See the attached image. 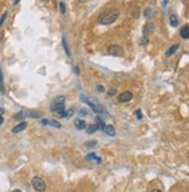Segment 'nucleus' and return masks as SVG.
Wrapping results in <instances>:
<instances>
[{"label":"nucleus","instance_id":"obj_10","mask_svg":"<svg viewBox=\"0 0 189 192\" xmlns=\"http://www.w3.org/2000/svg\"><path fill=\"white\" fill-rule=\"evenodd\" d=\"M74 127L79 129V131H83V129H85L86 127H87V124H86L85 120H81V119H77L74 121Z\"/></svg>","mask_w":189,"mask_h":192},{"label":"nucleus","instance_id":"obj_16","mask_svg":"<svg viewBox=\"0 0 189 192\" xmlns=\"http://www.w3.org/2000/svg\"><path fill=\"white\" fill-rule=\"evenodd\" d=\"M27 114H28L27 112H25V111H21V112H19L18 114H15V115H14V119H15V120H22V119H25L26 117H28Z\"/></svg>","mask_w":189,"mask_h":192},{"label":"nucleus","instance_id":"obj_24","mask_svg":"<svg viewBox=\"0 0 189 192\" xmlns=\"http://www.w3.org/2000/svg\"><path fill=\"white\" fill-rule=\"evenodd\" d=\"M135 114H136V117H137V119H142V118H143V115H142V111H140V110H137V111H136V112H135Z\"/></svg>","mask_w":189,"mask_h":192},{"label":"nucleus","instance_id":"obj_32","mask_svg":"<svg viewBox=\"0 0 189 192\" xmlns=\"http://www.w3.org/2000/svg\"><path fill=\"white\" fill-rule=\"evenodd\" d=\"M115 92H116V91H115V90H114V89H113V90H110V91H109V94H115Z\"/></svg>","mask_w":189,"mask_h":192},{"label":"nucleus","instance_id":"obj_17","mask_svg":"<svg viewBox=\"0 0 189 192\" xmlns=\"http://www.w3.org/2000/svg\"><path fill=\"white\" fill-rule=\"evenodd\" d=\"M96 131H99V127L96 124H93V125H89L88 126V128H87V133L88 134H92V133L96 132Z\"/></svg>","mask_w":189,"mask_h":192},{"label":"nucleus","instance_id":"obj_6","mask_svg":"<svg viewBox=\"0 0 189 192\" xmlns=\"http://www.w3.org/2000/svg\"><path fill=\"white\" fill-rule=\"evenodd\" d=\"M132 97H133V94L130 91H125V92H122L118 96L117 100L120 103H128V101H130L132 99Z\"/></svg>","mask_w":189,"mask_h":192},{"label":"nucleus","instance_id":"obj_1","mask_svg":"<svg viewBox=\"0 0 189 192\" xmlns=\"http://www.w3.org/2000/svg\"><path fill=\"white\" fill-rule=\"evenodd\" d=\"M52 112L57 113L58 117L60 118H66V111H65V97L64 96H58L52 100L51 107Z\"/></svg>","mask_w":189,"mask_h":192},{"label":"nucleus","instance_id":"obj_31","mask_svg":"<svg viewBox=\"0 0 189 192\" xmlns=\"http://www.w3.org/2000/svg\"><path fill=\"white\" fill-rule=\"evenodd\" d=\"M2 124H4V118H2L1 115H0V126H1Z\"/></svg>","mask_w":189,"mask_h":192},{"label":"nucleus","instance_id":"obj_23","mask_svg":"<svg viewBox=\"0 0 189 192\" xmlns=\"http://www.w3.org/2000/svg\"><path fill=\"white\" fill-rule=\"evenodd\" d=\"M6 18H7V12H5V13L2 14V16L0 18V27L4 25V22H5V20H6Z\"/></svg>","mask_w":189,"mask_h":192},{"label":"nucleus","instance_id":"obj_12","mask_svg":"<svg viewBox=\"0 0 189 192\" xmlns=\"http://www.w3.org/2000/svg\"><path fill=\"white\" fill-rule=\"evenodd\" d=\"M180 35L183 39H189V26H183L180 30Z\"/></svg>","mask_w":189,"mask_h":192},{"label":"nucleus","instance_id":"obj_27","mask_svg":"<svg viewBox=\"0 0 189 192\" xmlns=\"http://www.w3.org/2000/svg\"><path fill=\"white\" fill-rule=\"evenodd\" d=\"M0 90H2V77H1V73H0Z\"/></svg>","mask_w":189,"mask_h":192},{"label":"nucleus","instance_id":"obj_28","mask_svg":"<svg viewBox=\"0 0 189 192\" xmlns=\"http://www.w3.org/2000/svg\"><path fill=\"white\" fill-rule=\"evenodd\" d=\"M74 72L77 73V75H79V68L78 66H74Z\"/></svg>","mask_w":189,"mask_h":192},{"label":"nucleus","instance_id":"obj_2","mask_svg":"<svg viewBox=\"0 0 189 192\" xmlns=\"http://www.w3.org/2000/svg\"><path fill=\"white\" fill-rule=\"evenodd\" d=\"M118 13L117 9H109V11H106L103 13H101V15L99 16V23H101V25H110L113 22H115L116 19L118 18Z\"/></svg>","mask_w":189,"mask_h":192},{"label":"nucleus","instance_id":"obj_14","mask_svg":"<svg viewBox=\"0 0 189 192\" xmlns=\"http://www.w3.org/2000/svg\"><path fill=\"white\" fill-rule=\"evenodd\" d=\"M177 49H179V44H174V46H172V47L170 48V49L167 50V53H166V56H167V57H170V56H172V55H173V54L175 53V51L177 50Z\"/></svg>","mask_w":189,"mask_h":192},{"label":"nucleus","instance_id":"obj_36","mask_svg":"<svg viewBox=\"0 0 189 192\" xmlns=\"http://www.w3.org/2000/svg\"><path fill=\"white\" fill-rule=\"evenodd\" d=\"M13 192H21V191H20V190H14Z\"/></svg>","mask_w":189,"mask_h":192},{"label":"nucleus","instance_id":"obj_3","mask_svg":"<svg viewBox=\"0 0 189 192\" xmlns=\"http://www.w3.org/2000/svg\"><path fill=\"white\" fill-rule=\"evenodd\" d=\"M80 100L81 101H84L85 104H87L88 106L91 107L92 110H93V112L95 113H102L103 112V108H102V106L99 104L98 101H95V100H92L91 98H87L86 96H80Z\"/></svg>","mask_w":189,"mask_h":192},{"label":"nucleus","instance_id":"obj_35","mask_svg":"<svg viewBox=\"0 0 189 192\" xmlns=\"http://www.w3.org/2000/svg\"><path fill=\"white\" fill-rule=\"evenodd\" d=\"M152 192H161V191H160V190H153Z\"/></svg>","mask_w":189,"mask_h":192},{"label":"nucleus","instance_id":"obj_21","mask_svg":"<svg viewBox=\"0 0 189 192\" xmlns=\"http://www.w3.org/2000/svg\"><path fill=\"white\" fill-rule=\"evenodd\" d=\"M59 11H60V13L62 14H65L66 12V8H65V4L62 1V2H59Z\"/></svg>","mask_w":189,"mask_h":192},{"label":"nucleus","instance_id":"obj_34","mask_svg":"<svg viewBox=\"0 0 189 192\" xmlns=\"http://www.w3.org/2000/svg\"><path fill=\"white\" fill-rule=\"evenodd\" d=\"M166 2H167V0H164V4H163L164 6H166Z\"/></svg>","mask_w":189,"mask_h":192},{"label":"nucleus","instance_id":"obj_30","mask_svg":"<svg viewBox=\"0 0 189 192\" xmlns=\"http://www.w3.org/2000/svg\"><path fill=\"white\" fill-rule=\"evenodd\" d=\"M4 113H5V110H4L2 107H0V115H2Z\"/></svg>","mask_w":189,"mask_h":192},{"label":"nucleus","instance_id":"obj_15","mask_svg":"<svg viewBox=\"0 0 189 192\" xmlns=\"http://www.w3.org/2000/svg\"><path fill=\"white\" fill-rule=\"evenodd\" d=\"M86 159H87V161L95 159V161H96V163H101V159H100V157H98V156H96L94 152H92V154H89V155H87V156H86Z\"/></svg>","mask_w":189,"mask_h":192},{"label":"nucleus","instance_id":"obj_37","mask_svg":"<svg viewBox=\"0 0 189 192\" xmlns=\"http://www.w3.org/2000/svg\"><path fill=\"white\" fill-rule=\"evenodd\" d=\"M188 159H189V154H188Z\"/></svg>","mask_w":189,"mask_h":192},{"label":"nucleus","instance_id":"obj_8","mask_svg":"<svg viewBox=\"0 0 189 192\" xmlns=\"http://www.w3.org/2000/svg\"><path fill=\"white\" fill-rule=\"evenodd\" d=\"M26 128H27V122L26 121H21L19 125H16L15 127L12 128V132H13L14 134H16V133H20V132H22V131H25Z\"/></svg>","mask_w":189,"mask_h":192},{"label":"nucleus","instance_id":"obj_5","mask_svg":"<svg viewBox=\"0 0 189 192\" xmlns=\"http://www.w3.org/2000/svg\"><path fill=\"white\" fill-rule=\"evenodd\" d=\"M108 54L111 56H123V49L117 44H113L108 48Z\"/></svg>","mask_w":189,"mask_h":192},{"label":"nucleus","instance_id":"obj_9","mask_svg":"<svg viewBox=\"0 0 189 192\" xmlns=\"http://www.w3.org/2000/svg\"><path fill=\"white\" fill-rule=\"evenodd\" d=\"M154 32V25L153 23H151V22H149V23H146L145 25V27H144V35H145V37H147L150 34H152Z\"/></svg>","mask_w":189,"mask_h":192},{"label":"nucleus","instance_id":"obj_18","mask_svg":"<svg viewBox=\"0 0 189 192\" xmlns=\"http://www.w3.org/2000/svg\"><path fill=\"white\" fill-rule=\"evenodd\" d=\"M62 43H63V47H64V50H65L66 55H67V56H70V55H71V53H70V48H69V44H67V42H66L65 37H63Z\"/></svg>","mask_w":189,"mask_h":192},{"label":"nucleus","instance_id":"obj_26","mask_svg":"<svg viewBox=\"0 0 189 192\" xmlns=\"http://www.w3.org/2000/svg\"><path fill=\"white\" fill-rule=\"evenodd\" d=\"M98 91H100V92H104V87L102 85H99L98 86Z\"/></svg>","mask_w":189,"mask_h":192},{"label":"nucleus","instance_id":"obj_19","mask_svg":"<svg viewBox=\"0 0 189 192\" xmlns=\"http://www.w3.org/2000/svg\"><path fill=\"white\" fill-rule=\"evenodd\" d=\"M96 121H98V127H99V129H101V131H103V128L106 127V124H104V121L100 117H98V119H96Z\"/></svg>","mask_w":189,"mask_h":192},{"label":"nucleus","instance_id":"obj_13","mask_svg":"<svg viewBox=\"0 0 189 192\" xmlns=\"http://www.w3.org/2000/svg\"><path fill=\"white\" fill-rule=\"evenodd\" d=\"M170 26H173V27H176L179 25V20H177L175 14H170Z\"/></svg>","mask_w":189,"mask_h":192},{"label":"nucleus","instance_id":"obj_4","mask_svg":"<svg viewBox=\"0 0 189 192\" xmlns=\"http://www.w3.org/2000/svg\"><path fill=\"white\" fill-rule=\"evenodd\" d=\"M32 185L34 186V189H35L36 191H39V192H44L46 189V182L41 178V177H39V176H36V177H34V178L32 179Z\"/></svg>","mask_w":189,"mask_h":192},{"label":"nucleus","instance_id":"obj_22","mask_svg":"<svg viewBox=\"0 0 189 192\" xmlns=\"http://www.w3.org/2000/svg\"><path fill=\"white\" fill-rule=\"evenodd\" d=\"M28 114H29L28 117H32V118H39L41 117V113L39 112H29Z\"/></svg>","mask_w":189,"mask_h":192},{"label":"nucleus","instance_id":"obj_25","mask_svg":"<svg viewBox=\"0 0 189 192\" xmlns=\"http://www.w3.org/2000/svg\"><path fill=\"white\" fill-rule=\"evenodd\" d=\"M74 114V110H69V111H66V118L67 117H72Z\"/></svg>","mask_w":189,"mask_h":192},{"label":"nucleus","instance_id":"obj_7","mask_svg":"<svg viewBox=\"0 0 189 192\" xmlns=\"http://www.w3.org/2000/svg\"><path fill=\"white\" fill-rule=\"evenodd\" d=\"M41 124H42V125H46V126L55 127V128H60V127H62V125L59 124L58 121H56V120L43 119V120H41Z\"/></svg>","mask_w":189,"mask_h":192},{"label":"nucleus","instance_id":"obj_33","mask_svg":"<svg viewBox=\"0 0 189 192\" xmlns=\"http://www.w3.org/2000/svg\"><path fill=\"white\" fill-rule=\"evenodd\" d=\"M19 1L20 0H14V5H18V4H19Z\"/></svg>","mask_w":189,"mask_h":192},{"label":"nucleus","instance_id":"obj_11","mask_svg":"<svg viewBox=\"0 0 189 192\" xmlns=\"http://www.w3.org/2000/svg\"><path fill=\"white\" fill-rule=\"evenodd\" d=\"M103 132L107 135H109V136H115V134H116L115 128H114V126H111V125H106V127L103 128Z\"/></svg>","mask_w":189,"mask_h":192},{"label":"nucleus","instance_id":"obj_29","mask_svg":"<svg viewBox=\"0 0 189 192\" xmlns=\"http://www.w3.org/2000/svg\"><path fill=\"white\" fill-rule=\"evenodd\" d=\"M79 113H80V114H83V115H86V114H87V112H86L85 110H81V111H80Z\"/></svg>","mask_w":189,"mask_h":192},{"label":"nucleus","instance_id":"obj_20","mask_svg":"<svg viewBox=\"0 0 189 192\" xmlns=\"http://www.w3.org/2000/svg\"><path fill=\"white\" fill-rule=\"evenodd\" d=\"M96 141H88V142H86V147L87 148H94V147H96Z\"/></svg>","mask_w":189,"mask_h":192}]
</instances>
